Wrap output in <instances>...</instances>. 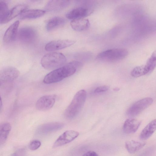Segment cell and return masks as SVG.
<instances>
[{
  "mask_svg": "<svg viewBox=\"0 0 156 156\" xmlns=\"http://www.w3.org/2000/svg\"><path fill=\"white\" fill-rule=\"evenodd\" d=\"M82 66L80 62L72 61L49 73L44 77L43 82L46 84H51L61 81L72 75Z\"/></svg>",
  "mask_w": 156,
  "mask_h": 156,
  "instance_id": "6da1fadb",
  "label": "cell"
},
{
  "mask_svg": "<svg viewBox=\"0 0 156 156\" xmlns=\"http://www.w3.org/2000/svg\"><path fill=\"white\" fill-rule=\"evenodd\" d=\"M87 92L83 89L78 91L74 95L70 104L65 110V116L68 119H72L79 113L86 100Z\"/></svg>",
  "mask_w": 156,
  "mask_h": 156,
  "instance_id": "7a4b0ae2",
  "label": "cell"
},
{
  "mask_svg": "<svg viewBox=\"0 0 156 156\" xmlns=\"http://www.w3.org/2000/svg\"><path fill=\"white\" fill-rule=\"evenodd\" d=\"M65 56L62 53L53 52L47 53L42 58L41 64L45 69L51 70L58 68L66 62Z\"/></svg>",
  "mask_w": 156,
  "mask_h": 156,
  "instance_id": "3957f363",
  "label": "cell"
},
{
  "mask_svg": "<svg viewBox=\"0 0 156 156\" xmlns=\"http://www.w3.org/2000/svg\"><path fill=\"white\" fill-rule=\"evenodd\" d=\"M128 54V51L122 48L109 49L98 54L96 57L98 60L109 62L117 61L125 58Z\"/></svg>",
  "mask_w": 156,
  "mask_h": 156,
  "instance_id": "277c9868",
  "label": "cell"
},
{
  "mask_svg": "<svg viewBox=\"0 0 156 156\" xmlns=\"http://www.w3.org/2000/svg\"><path fill=\"white\" fill-rule=\"evenodd\" d=\"M156 51H155L144 65L134 68L131 72V76L137 77L146 75L153 71L156 67Z\"/></svg>",
  "mask_w": 156,
  "mask_h": 156,
  "instance_id": "5b68a950",
  "label": "cell"
},
{
  "mask_svg": "<svg viewBox=\"0 0 156 156\" xmlns=\"http://www.w3.org/2000/svg\"><path fill=\"white\" fill-rule=\"evenodd\" d=\"M153 102V100L151 98L141 99L136 102L129 108L127 112V115L131 116H136L150 106Z\"/></svg>",
  "mask_w": 156,
  "mask_h": 156,
  "instance_id": "8992f818",
  "label": "cell"
},
{
  "mask_svg": "<svg viewBox=\"0 0 156 156\" xmlns=\"http://www.w3.org/2000/svg\"><path fill=\"white\" fill-rule=\"evenodd\" d=\"M19 71L13 67H8L0 71V86L2 84L12 81L19 76Z\"/></svg>",
  "mask_w": 156,
  "mask_h": 156,
  "instance_id": "52a82bcc",
  "label": "cell"
},
{
  "mask_svg": "<svg viewBox=\"0 0 156 156\" xmlns=\"http://www.w3.org/2000/svg\"><path fill=\"white\" fill-rule=\"evenodd\" d=\"M19 40L22 42L29 44L33 43L36 39L37 35L34 29L26 27L21 28L18 32Z\"/></svg>",
  "mask_w": 156,
  "mask_h": 156,
  "instance_id": "ba28073f",
  "label": "cell"
},
{
  "mask_svg": "<svg viewBox=\"0 0 156 156\" xmlns=\"http://www.w3.org/2000/svg\"><path fill=\"white\" fill-rule=\"evenodd\" d=\"M56 96L55 94L46 95L39 99L36 104V108L40 111H45L51 108L55 102Z\"/></svg>",
  "mask_w": 156,
  "mask_h": 156,
  "instance_id": "9c48e42d",
  "label": "cell"
},
{
  "mask_svg": "<svg viewBox=\"0 0 156 156\" xmlns=\"http://www.w3.org/2000/svg\"><path fill=\"white\" fill-rule=\"evenodd\" d=\"M77 131L70 130L63 133L56 140L53 146V148L62 146L74 140L79 135Z\"/></svg>",
  "mask_w": 156,
  "mask_h": 156,
  "instance_id": "30bf717a",
  "label": "cell"
},
{
  "mask_svg": "<svg viewBox=\"0 0 156 156\" xmlns=\"http://www.w3.org/2000/svg\"><path fill=\"white\" fill-rule=\"evenodd\" d=\"M76 41L73 40H55L47 43L45 49L48 51H54L69 47L75 43Z\"/></svg>",
  "mask_w": 156,
  "mask_h": 156,
  "instance_id": "8fae6325",
  "label": "cell"
},
{
  "mask_svg": "<svg viewBox=\"0 0 156 156\" xmlns=\"http://www.w3.org/2000/svg\"><path fill=\"white\" fill-rule=\"evenodd\" d=\"M93 12L92 8L79 6L68 12L66 15V17L70 19H75L87 16Z\"/></svg>",
  "mask_w": 156,
  "mask_h": 156,
  "instance_id": "7c38bea8",
  "label": "cell"
},
{
  "mask_svg": "<svg viewBox=\"0 0 156 156\" xmlns=\"http://www.w3.org/2000/svg\"><path fill=\"white\" fill-rule=\"evenodd\" d=\"M70 3L69 0H51L46 5L45 9L49 12H58L67 7Z\"/></svg>",
  "mask_w": 156,
  "mask_h": 156,
  "instance_id": "4fadbf2b",
  "label": "cell"
},
{
  "mask_svg": "<svg viewBox=\"0 0 156 156\" xmlns=\"http://www.w3.org/2000/svg\"><path fill=\"white\" fill-rule=\"evenodd\" d=\"M20 22L17 20L11 24L6 31L3 37L4 41L10 43L16 39Z\"/></svg>",
  "mask_w": 156,
  "mask_h": 156,
  "instance_id": "5bb4252c",
  "label": "cell"
},
{
  "mask_svg": "<svg viewBox=\"0 0 156 156\" xmlns=\"http://www.w3.org/2000/svg\"><path fill=\"white\" fill-rule=\"evenodd\" d=\"M141 121L135 119H129L125 122L123 126L124 132L127 134L135 132L138 129Z\"/></svg>",
  "mask_w": 156,
  "mask_h": 156,
  "instance_id": "9a60e30c",
  "label": "cell"
},
{
  "mask_svg": "<svg viewBox=\"0 0 156 156\" xmlns=\"http://www.w3.org/2000/svg\"><path fill=\"white\" fill-rule=\"evenodd\" d=\"M64 126L62 123L53 122L47 123L40 126L37 129L39 133L45 134L58 130Z\"/></svg>",
  "mask_w": 156,
  "mask_h": 156,
  "instance_id": "2e32d148",
  "label": "cell"
},
{
  "mask_svg": "<svg viewBox=\"0 0 156 156\" xmlns=\"http://www.w3.org/2000/svg\"><path fill=\"white\" fill-rule=\"evenodd\" d=\"M90 23L88 20L80 18L73 20L70 25L72 28L75 30L78 31L85 30L88 28Z\"/></svg>",
  "mask_w": 156,
  "mask_h": 156,
  "instance_id": "e0dca14e",
  "label": "cell"
},
{
  "mask_svg": "<svg viewBox=\"0 0 156 156\" xmlns=\"http://www.w3.org/2000/svg\"><path fill=\"white\" fill-rule=\"evenodd\" d=\"M45 12V11L40 9H26L20 14V18L22 20L35 19L42 16Z\"/></svg>",
  "mask_w": 156,
  "mask_h": 156,
  "instance_id": "ac0fdd59",
  "label": "cell"
},
{
  "mask_svg": "<svg viewBox=\"0 0 156 156\" xmlns=\"http://www.w3.org/2000/svg\"><path fill=\"white\" fill-rule=\"evenodd\" d=\"M156 128V120L154 119L150 122L141 132L140 137L142 140H145L153 133Z\"/></svg>",
  "mask_w": 156,
  "mask_h": 156,
  "instance_id": "d6986e66",
  "label": "cell"
},
{
  "mask_svg": "<svg viewBox=\"0 0 156 156\" xmlns=\"http://www.w3.org/2000/svg\"><path fill=\"white\" fill-rule=\"evenodd\" d=\"M145 144L144 142L130 140L126 142L125 147L129 153L133 154L141 149Z\"/></svg>",
  "mask_w": 156,
  "mask_h": 156,
  "instance_id": "ffe728a7",
  "label": "cell"
},
{
  "mask_svg": "<svg viewBox=\"0 0 156 156\" xmlns=\"http://www.w3.org/2000/svg\"><path fill=\"white\" fill-rule=\"evenodd\" d=\"M11 129V125L9 123H0V147L5 143Z\"/></svg>",
  "mask_w": 156,
  "mask_h": 156,
  "instance_id": "44dd1931",
  "label": "cell"
},
{
  "mask_svg": "<svg viewBox=\"0 0 156 156\" xmlns=\"http://www.w3.org/2000/svg\"><path fill=\"white\" fill-rule=\"evenodd\" d=\"M65 22V20L63 18L59 16L53 17L47 23V30L48 31L52 30L62 26Z\"/></svg>",
  "mask_w": 156,
  "mask_h": 156,
  "instance_id": "7402d4cb",
  "label": "cell"
},
{
  "mask_svg": "<svg viewBox=\"0 0 156 156\" xmlns=\"http://www.w3.org/2000/svg\"><path fill=\"white\" fill-rule=\"evenodd\" d=\"M27 6L25 4L17 5L9 11L7 18V22L18 15H20L23 11L27 9Z\"/></svg>",
  "mask_w": 156,
  "mask_h": 156,
  "instance_id": "603a6c76",
  "label": "cell"
},
{
  "mask_svg": "<svg viewBox=\"0 0 156 156\" xmlns=\"http://www.w3.org/2000/svg\"><path fill=\"white\" fill-rule=\"evenodd\" d=\"M9 11L7 4L3 1H0V23L7 22Z\"/></svg>",
  "mask_w": 156,
  "mask_h": 156,
  "instance_id": "cb8c5ba5",
  "label": "cell"
},
{
  "mask_svg": "<svg viewBox=\"0 0 156 156\" xmlns=\"http://www.w3.org/2000/svg\"><path fill=\"white\" fill-rule=\"evenodd\" d=\"M41 142L38 140H32L29 145V148L31 150L34 151L38 149L41 145Z\"/></svg>",
  "mask_w": 156,
  "mask_h": 156,
  "instance_id": "d4e9b609",
  "label": "cell"
},
{
  "mask_svg": "<svg viewBox=\"0 0 156 156\" xmlns=\"http://www.w3.org/2000/svg\"><path fill=\"white\" fill-rule=\"evenodd\" d=\"M26 151L24 148L18 149L13 153L11 156H26Z\"/></svg>",
  "mask_w": 156,
  "mask_h": 156,
  "instance_id": "484cf974",
  "label": "cell"
},
{
  "mask_svg": "<svg viewBox=\"0 0 156 156\" xmlns=\"http://www.w3.org/2000/svg\"><path fill=\"white\" fill-rule=\"evenodd\" d=\"M108 89L109 87H108L106 86L98 87L95 89L94 90V93H99L104 92L108 90Z\"/></svg>",
  "mask_w": 156,
  "mask_h": 156,
  "instance_id": "4316f807",
  "label": "cell"
},
{
  "mask_svg": "<svg viewBox=\"0 0 156 156\" xmlns=\"http://www.w3.org/2000/svg\"><path fill=\"white\" fill-rule=\"evenodd\" d=\"M82 156H99L95 152L90 151L85 153Z\"/></svg>",
  "mask_w": 156,
  "mask_h": 156,
  "instance_id": "83f0119b",
  "label": "cell"
},
{
  "mask_svg": "<svg viewBox=\"0 0 156 156\" xmlns=\"http://www.w3.org/2000/svg\"><path fill=\"white\" fill-rule=\"evenodd\" d=\"M2 98L0 95V112H1V111L2 110Z\"/></svg>",
  "mask_w": 156,
  "mask_h": 156,
  "instance_id": "f1b7e54d",
  "label": "cell"
}]
</instances>
